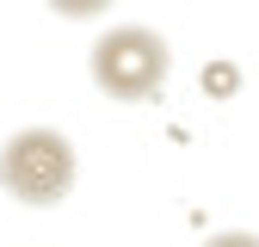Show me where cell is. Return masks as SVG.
<instances>
[{
  "label": "cell",
  "mask_w": 259,
  "mask_h": 247,
  "mask_svg": "<svg viewBox=\"0 0 259 247\" xmlns=\"http://www.w3.org/2000/svg\"><path fill=\"white\" fill-rule=\"evenodd\" d=\"M93 87L105 93V99H117V105H142V99H154L160 87H167V74H173V50H167V37L160 31H148V25H111L99 44H93Z\"/></svg>",
  "instance_id": "cell-2"
},
{
  "label": "cell",
  "mask_w": 259,
  "mask_h": 247,
  "mask_svg": "<svg viewBox=\"0 0 259 247\" xmlns=\"http://www.w3.org/2000/svg\"><path fill=\"white\" fill-rule=\"evenodd\" d=\"M74 179H80V154L74 142L50 130V124H25V130H13L7 142H0V185L19 198V204H62L74 192Z\"/></svg>",
  "instance_id": "cell-1"
},
{
  "label": "cell",
  "mask_w": 259,
  "mask_h": 247,
  "mask_svg": "<svg viewBox=\"0 0 259 247\" xmlns=\"http://www.w3.org/2000/svg\"><path fill=\"white\" fill-rule=\"evenodd\" d=\"M204 87L216 93V99H229V93H235V68H229V62H210V68H204Z\"/></svg>",
  "instance_id": "cell-4"
},
{
  "label": "cell",
  "mask_w": 259,
  "mask_h": 247,
  "mask_svg": "<svg viewBox=\"0 0 259 247\" xmlns=\"http://www.w3.org/2000/svg\"><path fill=\"white\" fill-rule=\"evenodd\" d=\"M117 0H50V13L56 19H99V13H111Z\"/></svg>",
  "instance_id": "cell-3"
},
{
  "label": "cell",
  "mask_w": 259,
  "mask_h": 247,
  "mask_svg": "<svg viewBox=\"0 0 259 247\" xmlns=\"http://www.w3.org/2000/svg\"><path fill=\"white\" fill-rule=\"evenodd\" d=\"M204 247H259V235H253V229H222V235H210Z\"/></svg>",
  "instance_id": "cell-5"
}]
</instances>
